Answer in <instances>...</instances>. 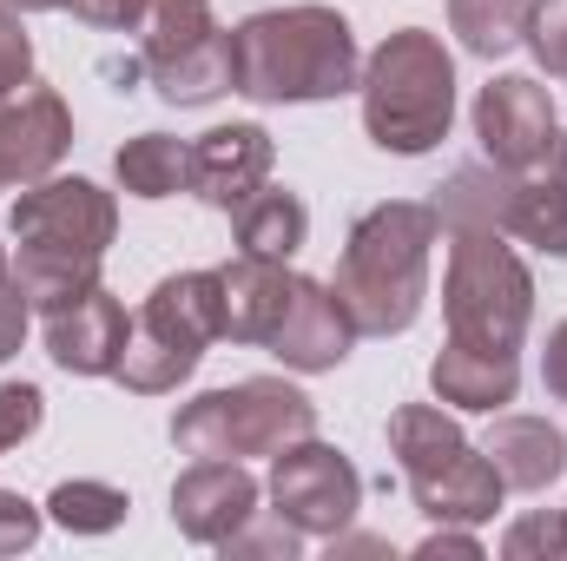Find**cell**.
Wrapping results in <instances>:
<instances>
[{
    "label": "cell",
    "mask_w": 567,
    "mask_h": 561,
    "mask_svg": "<svg viewBox=\"0 0 567 561\" xmlns=\"http://www.w3.org/2000/svg\"><path fill=\"white\" fill-rule=\"evenodd\" d=\"M363 80L357 33L337 7H278L251 13L231 27V93L258 106H303V100H337Z\"/></svg>",
    "instance_id": "1"
},
{
    "label": "cell",
    "mask_w": 567,
    "mask_h": 561,
    "mask_svg": "<svg viewBox=\"0 0 567 561\" xmlns=\"http://www.w3.org/2000/svg\"><path fill=\"white\" fill-rule=\"evenodd\" d=\"M120 232V205L113 192H100L93 178H40L13 198V284L27 290L33 310H60L80 290L100 284V258Z\"/></svg>",
    "instance_id": "2"
},
{
    "label": "cell",
    "mask_w": 567,
    "mask_h": 561,
    "mask_svg": "<svg viewBox=\"0 0 567 561\" xmlns=\"http://www.w3.org/2000/svg\"><path fill=\"white\" fill-rule=\"evenodd\" d=\"M442 238L435 205L390 198L350 225V245L337 258V304L350 310L357 337H403L423 317L429 297V245Z\"/></svg>",
    "instance_id": "3"
},
{
    "label": "cell",
    "mask_w": 567,
    "mask_h": 561,
    "mask_svg": "<svg viewBox=\"0 0 567 561\" xmlns=\"http://www.w3.org/2000/svg\"><path fill=\"white\" fill-rule=\"evenodd\" d=\"M357 86H363V133L396 159L435 152L455 126V60L429 27L390 33L363 60Z\"/></svg>",
    "instance_id": "4"
},
{
    "label": "cell",
    "mask_w": 567,
    "mask_h": 561,
    "mask_svg": "<svg viewBox=\"0 0 567 561\" xmlns=\"http://www.w3.org/2000/svg\"><path fill=\"white\" fill-rule=\"evenodd\" d=\"M442 310H449V344H468V350H522L528 317H535V278L502 245L495 225H455L449 232Z\"/></svg>",
    "instance_id": "5"
},
{
    "label": "cell",
    "mask_w": 567,
    "mask_h": 561,
    "mask_svg": "<svg viewBox=\"0 0 567 561\" xmlns=\"http://www.w3.org/2000/svg\"><path fill=\"white\" fill-rule=\"evenodd\" d=\"M390 456L403 462V482L429 522H488L508 496L488 449H475L435 404H403L390 417Z\"/></svg>",
    "instance_id": "6"
},
{
    "label": "cell",
    "mask_w": 567,
    "mask_h": 561,
    "mask_svg": "<svg viewBox=\"0 0 567 561\" xmlns=\"http://www.w3.org/2000/svg\"><path fill=\"white\" fill-rule=\"evenodd\" d=\"M212 337H218V272L158 278L152 297L140 304V317H133V330H126V350H120L113 377L133 397H165L198 370Z\"/></svg>",
    "instance_id": "7"
},
{
    "label": "cell",
    "mask_w": 567,
    "mask_h": 561,
    "mask_svg": "<svg viewBox=\"0 0 567 561\" xmlns=\"http://www.w3.org/2000/svg\"><path fill=\"white\" fill-rule=\"evenodd\" d=\"M317 436V404L284 377H245L231 390H205L172 417V442L185 456H278Z\"/></svg>",
    "instance_id": "8"
},
{
    "label": "cell",
    "mask_w": 567,
    "mask_h": 561,
    "mask_svg": "<svg viewBox=\"0 0 567 561\" xmlns=\"http://www.w3.org/2000/svg\"><path fill=\"white\" fill-rule=\"evenodd\" d=\"M271 502L303 536H343L350 516L363 509V476H357V462L343 449L303 436V442L271 456Z\"/></svg>",
    "instance_id": "9"
},
{
    "label": "cell",
    "mask_w": 567,
    "mask_h": 561,
    "mask_svg": "<svg viewBox=\"0 0 567 561\" xmlns=\"http://www.w3.org/2000/svg\"><path fill=\"white\" fill-rule=\"evenodd\" d=\"M475 140H482V152H488L502 172H535V165H548V152L561 140L548 86L528 80V73L488 80V86L475 93Z\"/></svg>",
    "instance_id": "10"
},
{
    "label": "cell",
    "mask_w": 567,
    "mask_h": 561,
    "mask_svg": "<svg viewBox=\"0 0 567 561\" xmlns=\"http://www.w3.org/2000/svg\"><path fill=\"white\" fill-rule=\"evenodd\" d=\"M258 516V476L238 456H198L178 482H172V522L185 542L218 549L231 542L245 522Z\"/></svg>",
    "instance_id": "11"
},
{
    "label": "cell",
    "mask_w": 567,
    "mask_h": 561,
    "mask_svg": "<svg viewBox=\"0 0 567 561\" xmlns=\"http://www.w3.org/2000/svg\"><path fill=\"white\" fill-rule=\"evenodd\" d=\"M271 159H278V145H271L265 126H251V120L212 126L205 140H192V152H185V192H198L212 212H238L251 192H265Z\"/></svg>",
    "instance_id": "12"
},
{
    "label": "cell",
    "mask_w": 567,
    "mask_h": 561,
    "mask_svg": "<svg viewBox=\"0 0 567 561\" xmlns=\"http://www.w3.org/2000/svg\"><path fill=\"white\" fill-rule=\"evenodd\" d=\"M73 145V113L53 86H27L0 100V192L7 185H40Z\"/></svg>",
    "instance_id": "13"
},
{
    "label": "cell",
    "mask_w": 567,
    "mask_h": 561,
    "mask_svg": "<svg viewBox=\"0 0 567 561\" xmlns=\"http://www.w3.org/2000/svg\"><path fill=\"white\" fill-rule=\"evenodd\" d=\"M357 350V324L350 310L337 304V290L317 278H290V304H284V324L271 330V357L284 370H337L343 357Z\"/></svg>",
    "instance_id": "14"
},
{
    "label": "cell",
    "mask_w": 567,
    "mask_h": 561,
    "mask_svg": "<svg viewBox=\"0 0 567 561\" xmlns=\"http://www.w3.org/2000/svg\"><path fill=\"white\" fill-rule=\"evenodd\" d=\"M126 330H133L126 324V304L106 284H93L73 304L47 310V357L60 370H73V377H113V364L126 350Z\"/></svg>",
    "instance_id": "15"
},
{
    "label": "cell",
    "mask_w": 567,
    "mask_h": 561,
    "mask_svg": "<svg viewBox=\"0 0 567 561\" xmlns=\"http://www.w3.org/2000/svg\"><path fill=\"white\" fill-rule=\"evenodd\" d=\"M290 304V272L271 258L238 252L231 265H218V337L231 344H271Z\"/></svg>",
    "instance_id": "16"
},
{
    "label": "cell",
    "mask_w": 567,
    "mask_h": 561,
    "mask_svg": "<svg viewBox=\"0 0 567 561\" xmlns=\"http://www.w3.org/2000/svg\"><path fill=\"white\" fill-rule=\"evenodd\" d=\"M429 384L442 404L455 410H482L495 417L502 404H515L522 390V357L515 350H468V344H442L435 364H429Z\"/></svg>",
    "instance_id": "17"
},
{
    "label": "cell",
    "mask_w": 567,
    "mask_h": 561,
    "mask_svg": "<svg viewBox=\"0 0 567 561\" xmlns=\"http://www.w3.org/2000/svg\"><path fill=\"white\" fill-rule=\"evenodd\" d=\"M482 449H488L495 476H502L508 489H528V496L548 489L567 469V436L548 417H495V429H488Z\"/></svg>",
    "instance_id": "18"
},
{
    "label": "cell",
    "mask_w": 567,
    "mask_h": 561,
    "mask_svg": "<svg viewBox=\"0 0 567 561\" xmlns=\"http://www.w3.org/2000/svg\"><path fill=\"white\" fill-rule=\"evenodd\" d=\"M231 225H238V245L251 252V258H271V265H290L297 252H303V238H310V212H303V198L297 192H251L238 212H231Z\"/></svg>",
    "instance_id": "19"
},
{
    "label": "cell",
    "mask_w": 567,
    "mask_h": 561,
    "mask_svg": "<svg viewBox=\"0 0 567 561\" xmlns=\"http://www.w3.org/2000/svg\"><path fill=\"white\" fill-rule=\"evenodd\" d=\"M152 86L165 106H212L218 93H231V33H205L198 47L172 53L165 67H152Z\"/></svg>",
    "instance_id": "20"
},
{
    "label": "cell",
    "mask_w": 567,
    "mask_h": 561,
    "mask_svg": "<svg viewBox=\"0 0 567 561\" xmlns=\"http://www.w3.org/2000/svg\"><path fill=\"white\" fill-rule=\"evenodd\" d=\"M502 232H515L522 245L567 258V185L561 178H528L515 172L508 185V205H502Z\"/></svg>",
    "instance_id": "21"
},
{
    "label": "cell",
    "mask_w": 567,
    "mask_h": 561,
    "mask_svg": "<svg viewBox=\"0 0 567 561\" xmlns=\"http://www.w3.org/2000/svg\"><path fill=\"white\" fill-rule=\"evenodd\" d=\"M508 185H515V172H502L495 159H488V165H455L449 185H435V218H442V232H455V225H495V232H502Z\"/></svg>",
    "instance_id": "22"
},
{
    "label": "cell",
    "mask_w": 567,
    "mask_h": 561,
    "mask_svg": "<svg viewBox=\"0 0 567 561\" xmlns=\"http://www.w3.org/2000/svg\"><path fill=\"white\" fill-rule=\"evenodd\" d=\"M528 7L535 0H449V27L475 60H502L522 47L528 33Z\"/></svg>",
    "instance_id": "23"
},
{
    "label": "cell",
    "mask_w": 567,
    "mask_h": 561,
    "mask_svg": "<svg viewBox=\"0 0 567 561\" xmlns=\"http://www.w3.org/2000/svg\"><path fill=\"white\" fill-rule=\"evenodd\" d=\"M185 152L192 145L172 140V133H140V140L120 145L113 172L133 198H172V192H185Z\"/></svg>",
    "instance_id": "24"
},
{
    "label": "cell",
    "mask_w": 567,
    "mask_h": 561,
    "mask_svg": "<svg viewBox=\"0 0 567 561\" xmlns=\"http://www.w3.org/2000/svg\"><path fill=\"white\" fill-rule=\"evenodd\" d=\"M212 33V0H145V20H140V60L145 73L165 67L172 53L198 47Z\"/></svg>",
    "instance_id": "25"
},
{
    "label": "cell",
    "mask_w": 567,
    "mask_h": 561,
    "mask_svg": "<svg viewBox=\"0 0 567 561\" xmlns=\"http://www.w3.org/2000/svg\"><path fill=\"white\" fill-rule=\"evenodd\" d=\"M126 489H113V482H60L53 496H47V516L60 522V529H73V536H113L120 522H126Z\"/></svg>",
    "instance_id": "26"
},
{
    "label": "cell",
    "mask_w": 567,
    "mask_h": 561,
    "mask_svg": "<svg viewBox=\"0 0 567 561\" xmlns=\"http://www.w3.org/2000/svg\"><path fill=\"white\" fill-rule=\"evenodd\" d=\"M508 561H567V509H528L508 536H502Z\"/></svg>",
    "instance_id": "27"
},
{
    "label": "cell",
    "mask_w": 567,
    "mask_h": 561,
    "mask_svg": "<svg viewBox=\"0 0 567 561\" xmlns=\"http://www.w3.org/2000/svg\"><path fill=\"white\" fill-rule=\"evenodd\" d=\"M522 40L535 47V60H542L555 80H567V0H535Z\"/></svg>",
    "instance_id": "28"
},
{
    "label": "cell",
    "mask_w": 567,
    "mask_h": 561,
    "mask_svg": "<svg viewBox=\"0 0 567 561\" xmlns=\"http://www.w3.org/2000/svg\"><path fill=\"white\" fill-rule=\"evenodd\" d=\"M225 549V561H251V555H297L303 549V529L297 522H284V516H271V522H245L231 542H218Z\"/></svg>",
    "instance_id": "29"
},
{
    "label": "cell",
    "mask_w": 567,
    "mask_h": 561,
    "mask_svg": "<svg viewBox=\"0 0 567 561\" xmlns=\"http://www.w3.org/2000/svg\"><path fill=\"white\" fill-rule=\"evenodd\" d=\"M20 86H33V33L13 7H0V100H13Z\"/></svg>",
    "instance_id": "30"
},
{
    "label": "cell",
    "mask_w": 567,
    "mask_h": 561,
    "mask_svg": "<svg viewBox=\"0 0 567 561\" xmlns=\"http://www.w3.org/2000/svg\"><path fill=\"white\" fill-rule=\"evenodd\" d=\"M40 417H47V397L33 384H0V456L20 449L40 429Z\"/></svg>",
    "instance_id": "31"
},
{
    "label": "cell",
    "mask_w": 567,
    "mask_h": 561,
    "mask_svg": "<svg viewBox=\"0 0 567 561\" xmlns=\"http://www.w3.org/2000/svg\"><path fill=\"white\" fill-rule=\"evenodd\" d=\"M40 509L27 502V496H13V489H0V555H20V549H33L40 542Z\"/></svg>",
    "instance_id": "32"
},
{
    "label": "cell",
    "mask_w": 567,
    "mask_h": 561,
    "mask_svg": "<svg viewBox=\"0 0 567 561\" xmlns=\"http://www.w3.org/2000/svg\"><path fill=\"white\" fill-rule=\"evenodd\" d=\"M66 7H73V20H86L100 33H140L145 20V0H66Z\"/></svg>",
    "instance_id": "33"
},
{
    "label": "cell",
    "mask_w": 567,
    "mask_h": 561,
    "mask_svg": "<svg viewBox=\"0 0 567 561\" xmlns=\"http://www.w3.org/2000/svg\"><path fill=\"white\" fill-rule=\"evenodd\" d=\"M27 310H33V304H27V290L7 278V284H0V364H7V357H20V337H27Z\"/></svg>",
    "instance_id": "34"
},
{
    "label": "cell",
    "mask_w": 567,
    "mask_h": 561,
    "mask_svg": "<svg viewBox=\"0 0 567 561\" xmlns=\"http://www.w3.org/2000/svg\"><path fill=\"white\" fill-rule=\"evenodd\" d=\"M416 555H462V561H482V542L475 536H462L455 522H435V536L416 542Z\"/></svg>",
    "instance_id": "35"
},
{
    "label": "cell",
    "mask_w": 567,
    "mask_h": 561,
    "mask_svg": "<svg viewBox=\"0 0 567 561\" xmlns=\"http://www.w3.org/2000/svg\"><path fill=\"white\" fill-rule=\"evenodd\" d=\"M542 384H548V397H561V404H567V317L548 330V350H542Z\"/></svg>",
    "instance_id": "36"
},
{
    "label": "cell",
    "mask_w": 567,
    "mask_h": 561,
    "mask_svg": "<svg viewBox=\"0 0 567 561\" xmlns=\"http://www.w3.org/2000/svg\"><path fill=\"white\" fill-rule=\"evenodd\" d=\"M548 172H555V178H561V185H567V133H561V140H555V152H548Z\"/></svg>",
    "instance_id": "37"
},
{
    "label": "cell",
    "mask_w": 567,
    "mask_h": 561,
    "mask_svg": "<svg viewBox=\"0 0 567 561\" xmlns=\"http://www.w3.org/2000/svg\"><path fill=\"white\" fill-rule=\"evenodd\" d=\"M13 278V265H7V245H0V284Z\"/></svg>",
    "instance_id": "38"
},
{
    "label": "cell",
    "mask_w": 567,
    "mask_h": 561,
    "mask_svg": "<svg viewBox=\"0 0 567 561\" xmlns=\"http://www.w3.org/2000/svg\"><path fill=\"white\" fill-rule=\"evenodd\" d=\"M0 7H13V0H0Z\"/></svg>",
    "instance_id": "39"
}]
</instances>
